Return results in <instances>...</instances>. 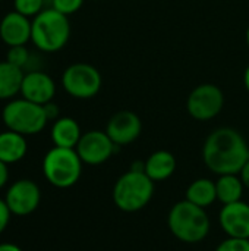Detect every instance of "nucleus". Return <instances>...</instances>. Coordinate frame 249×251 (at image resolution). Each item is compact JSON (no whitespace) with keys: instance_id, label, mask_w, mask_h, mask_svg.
<instances>
[{"instance_id":"1","label":"nucleus","mask_w":249,"mask_h":251,"mask_svg":"<svg viewBox=\"0 0 249 251\" xmlns=\"http://www.w3.org/2000/svg\"><path fill=\"white\" fill-rule=\"evenodd\" d=\"M203 160L205 166L219 176L239 174L249 160L248 143L235 128H217L204 143Z\"/></svg>"},{"instance_id":"2","label":"nucleus","mask_w":249,"mask_h":251,"mask_svg":"<svg viewBox=\"0 0 249 251\" xmlns=\"http://www.w3.org/2000/svg\"><path fill=\"white\" fill-rule=\"evenodd\" d=\"M167 225L170 232L185 244L203 243L210 234V218L205 209L188 201L186 199L172 206Z\"/></svg>"},{"instance_id":"3","label":"nucleus","mask_w":249,"mask_h":251,"mask_svg":"<svg viewBox=\"0 0 249 251\" xmlns=\"http://www.w3.org/2000/svg\"><path fill=\"white\" fill-rule=\"evenodd\" d=\"M154 181L145 172L129 169L113 187V203L125 213H135L148 206L154 197Z\"/></svg>"},{"instance_id":"4","label":"nucleus","mask_w":249,"mask_h":251,"mask_svg":"<svg viewBox=\"0 0 249 251\" xmlns=\"http://www.w3.org/2000/svg\"><path fill=\"white\" fill-rule=\"evenodd\" d=\"M69 37V18L56 9H43L35 18H32L31 41L38 50L44 53L59 51L68 44Z\"/></svg>"},{"instance_id":"5","label":"nucleus","mask_w":249,"mask_h":251,"mask_svg":"<svg viewBox=\"0 0 249 251\" xmlns=\"http://www.w3.org/2000/svg\"><path fill=\"white\" fill-rule=\"evenodd\" d=\"M82 160L75 149L53 147L43 159V174L56 188L73 187L82 174Z\"/></svg>"},{"instance_id":"6","label":"nucleus","mask_w":249,"mask_h":251,"mask_svg":"<svg viewBox=\"0 0 249 251\" xmlns=\"http://www.w3.org/2000/svg\"><path fill=\"white\" fill-rule=\"evenodd\" d=\"M1 121L7 129L25 137L41 132L48 122L44 107L23 97L13 99L3 107Z\"/></svg>"},{"instance_id":"7","label":"nucleus","mask_w":249,"mask_h":251,"mask_svg":"<svg viewBox=\"0 0 249 251\" xmlns=\"http://www.w3.org/2000/svg\"><path fill=\"white\" fill-rule=\"evenodd\" d=\"M103 79L100 71L90 63H73L62 75L65 91L75 99L88 100L98 94Z\"/></svg>"},{"instance_id":"8","label":"nucleus","mask_w":249,"mask_h":251,"mask_svg":"<svg viewBox=\"0 0 249 251\" xmlns=\"http://www.w3.org/2000/svg\"><path fill=\"white\" fill-rule=\"evenodd\" d=\"M225 106V94L214 84H201L188 97L186 109L189 115L201 122L216 118Z\"/></svg>"},{"instance_id":"9","label":"nucleus","mask_w":249,"mask_h":251,"mask_svg":"<svg viewBox=\"0 0 249 251\" xmlns=\"http://www.w3.org/2000/svg\"><path fill=\"white\" fill-rule=\"evenodd\" d=\"M117 149L120 147H117L112 141L106 131L92 129L82 134L75 150L81 157L82 163L90 166H98L106 163L116 153Z\"/></svg>"},{"instance_id":"10","label":"nucleus","mask_w":249,"mask_h":251,"mask_svg":"<svg viewBox=\"0 0 249 251\" xmlns=\"http://www.w3.org/2000/svg\"><path fill=\"white\" fill-rule=\"evenodd\" d=\"M4 201L12 215L28 216L38 209L41 193L34 181L19 179L7 188Z\"/></svg>"},{"instance_id":"11","label":"nucleus","mask_w":249,"mask_h":251,"mask_svg":"<svg viewBox=\"0 0 249 251\" xmlns=\"http://www.w3.org/2000/svg\"><path fill=\"white\" fill-rule=\"evenodd\" d=\"M106 132L117 147L128 146L141 135L142 122L136 113L131 110H120L109 119Z\"/></svg>"},{"instance_id":"12","label":"nucleus","mask_w":249,"mask_h":251,"mask_svg":"<svg viewBox=\"0 0 249 251\" xmlns=\"http://www.w3.org/2000/svg\"><path fill=\"white\" fill-rule=\"evenodd\" d=\"M219 224L229 238L249 240V204L242 200L225 204L219 213Z\"/></svg>"},{"instance_id":"13","label":"nucleus","mask_w":249,"mask_h":251,"mask_svg":"<svg viewBox=\"0 0 249 251\" xmlns=\"http://www.w3.org/2000/svg\"><path fill=\"white\" fill-rule=\"evenodd\" d=\"M56 94V84L53 78L43 71H31L23 75L21 96L32 103L45 104L53 101Z\"/></svg>"},{"instance_id":"14","label":"nucleus","mask_w":249,"mask_h":251,"mask_svg":"<svg viewBox=\"0 0 249 251\" xmlns=\"http://www.w3.org/2000/svg\"><path fill=\"white\" fill-rule=\"evenodd\" d=\"M31 31L32 21L16 10L6 13L0 21V38L9 47L25 46L31 41Z\"/></svg>"},{"instance_id":"15","label":"nucleus","mask_w":249,"mask_h":251,"mask_svg":"<svg viewBox=\"0 0 249 251\" xmlns=\"http://www.w3.org/2000/svg\"><path fill=\"white\" fill-rule=\"evenodd\" d=\"M82 137L79 124L69 116H63L54 121L51 126V141L56 147L76 149Z\"/></svg>"},{"instance_id":"16","label":"nucleus","mask_w":249,"mask_h":251,"mask_svg":"<svg viewBox=\"0 0 249 251\" xmlns=\"http://www.w3.org/2000/svg\"><path fill=\"white\" fill-rule=\"evenodd\" d=\"M176 157L167 150H157L145 160V174L154 182L169 179L176 171Z\"/></svg>"},{"instance_id":"17","label":"nucleus","mask_w":249,"mask_h":251,"mask_svg":"<svg viewBox=\"0 0 249 251\" xmlns=\"http://www.w3.org/2000/svg\"><path fill=\"white\" fill-rule=\"evenodd\" d=\"M28 144L25 135L6 129L0 132V160L6 165L22 160L26 154Z\"/></svg>"},{"instance_id":"18","label":"nucleus","mask_w":249,"mask_h":251,"mask_svg":"<svg viewBox=\"0 0 249 251\" xmlns=\"http://www.w3.org/2000/svg\"><path fill=\"white\" fill-rule=\"evenodd\" d=\"M23 75V69L7 60L0 62V100H10L16 94H21Z\"/></svg>"},{"instance_id":"19","label":"nucleus","mask_w":249,"mask_h":251,"mask_svg":"<svg viewBox=\"0 0 249 251\" xmlns=\"http://www.w3.org/2000/svg\"><path fill=\"white\" fill-rule=\"evenodd\" d=\"M185 199L203 209L210 207L217 200L216 181L208 178H198L189 184L185 193Z\"/></svg>"},{"instance_id":"20","label":"nucleus","mask_w":249,"mask_h":251,"mask_svg":"<svg viewBox=\"0 0 249 251\" xmlns=\"http://www.w3.org/2000/svg\"><path fill=\"white\" fill-rule=\"evenodd\" d=\"M245 185L239 176V174L220 175L216 181V193L217 200L225 206L230 203H236L242 200Z\"/></svg>"},{"instance_id":"21","label":"nucleus","mask_w":249,"mask_h":251,"mask_svg":"<svg viewBox=\"0 0 249 251\" xmlns=\"http://www.w3.org/2000/svg\"><path fill=\"white\" fill-rule=\"evenodd\" d=\"M43 9L44 0H13V10L26 18H35Z\"/></svg>"},{"instance_id":"22","label":"nucleus","mask_w":249,"mask_h":251,"mask_svg":"<svg viewBox=\"0 0 249 251\" xmlns=\"http://www.w3.org/2000/svg\"><path fill=\"white\" fill-rule=\"evenodd\" d=\"M6 60L21 69H23L28 62H29V51L25 46H15V47H9L7 54H6Z\"/></svg>"},{"instance_id":"23","label":"nucleus","mask_w":249,"mask_h":251,"mask_svg":"<svg viewBox=\"0 0 249 251\" xmlns=\"http://www.w3.org/2000/svg\"><path fill=\"white\" fill-rule=\"evenodd\" d=\"M85 0H51V7L56 9L57 12L69 16L78 12Z\"/></svg>"},{"instance_id":"24","label":"nucleus","mask_w":249,"mask_h":251,"mask_svg":"<svg viewBox=\"0 0 249 251\" xmlns=\"http://www.w3.org/2000/svg\"><path fill=\"white\" fill-rule=\"evenodd\" d=\"M216 251H249V240L241 238H226L222 241Z\"/></svg>"},{"instance_id":"25","label":"nucleus","mask_w":249,"mask_h":251,"mask_svg":"<svg viewBox=\"0 0 249 251\" xmlns=\"http://www.w3.org/2000/svg\"><path fill=\"white\" fill-rule=\"evenodd\" d=\"M10 216H12V213H10V210H9V207H7V204H6V201L0 199V235H1V234L4 232V229L7 228V225H9V222H10Z\"/></svg>"},{"instance_id":"26","label":"nucleus","mask_w":249,"mask_h":251,"mask_svg":"<svg viewBox=\"0 0 249 251\" xmlns=\"http://www.w3.org/2000/svg\"><path fill=\"white\" fill-rule=\"evenodd\" d=\"M43 107H44V112H45L48 121H56V119L60 118V116H59V115H60V110H59V106H57L56 103L48 101V103L43 104Z\"/></svg>"},{"instance_id":"27","label":"nucleus","mask_w":249,"mask_h":251,"mask_svg":"<svg viewBox=\"0 0 249 251\" xmlns=\"http://www.w3.org/2000/svg\"><path fill=\"white\" fill-rule=\"evenodd\" d=\"M7 166H9V165H6L4 162H1V160H0V188H3V187L6 185L7 179H9V171H7Z\"/></svg>"},{"instance_id":"28","label":"nucleus","mask_w":249,"mask_h":251,"mask_svg":"<svg viewBox=\"0 0 249 251\" xmlns=\"http://www.w3.org/2000/svg\"><path fill=\"white\" fill-rule=\"evenodd\" d=\"M239 176H241V179H242V182H244V185H245V188L249 190V160L245 163V166L241 169V172H239Z\"/></svg>"},{"instance_id":"29","label":"nucleus","mask_w":249,"mask_h":251,"mask_svg":"<svg viewBox=\"0 0 249 251\" xmlns=\"http://www.w3.org/2000/svg\"><path fill=\"white\" fill-rule=\"evenodd\" d=\"M0 251H23L19 246L13 243H1L0 244Z\"/></svg>"},{"instance_id":"30","label":"nucleus","mask_w":249,"mask_h":251,"mask_svg":"<svg viewBox=\"0 0 249 251\" xmlns=\"http://www.w3.org/2000/svg\"><path fill=\"white\" fill-rule=\"evenodd\" d=\"M244 84H245V88L248 90L249 93V65L248 68L245 69V74H244Z\"/></svg>"},{"instance_id":"31","label":"nucleus","mask_w":249,"mask_h":251,"mask_svg":"<svg viewBox=\"0 0 249 251\" xmlns=\"http://www.w3.org/2000/svg\"><path fill=\"white\" fill-rule=\"evenodd\" d=\"M247 43H248V47H249V26H248V29H247Z\"/></svg>"}]
</instances>
